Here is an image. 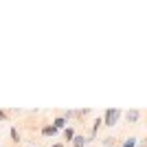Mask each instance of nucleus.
I'll return each mask as SVG.
<instances>
[{
    "label": "nucleus",
    "instance_id": "3",
    "mask_svg": "<svg viewBox=\"0 0 147 147\" xmlns=\"http://www.w3.org/2000/svg\"><path fill=\"white\" fill-rule=\"evenodd\" d=\"M40 132H42V136L51 138V136H55L57 132H59V129H57L55 125H53V123H46V125H42V129H40Z\"/></svg>",
    "mask_w": 147,
    "mask_h": 147
},
{
    "label": "nucleus",
    "instance_id": "11",
    "mask_svg": "<svg viewBox=\"0 0 147 147\" xmlns=\"http://www.w3.org/2000/svg\"><path fill=\"white\" fill-rule=\"evenodd\" d=\"M138 147H147V138H143V141H141V145H138Z\"/></svg>",
    "mask_w": 147,
    "mask_h": 147
},
{
    "label": "nucleus",
    "instance_id": "4",
    "mask_svg": "<svg viewBox=\"0 0 147 147\" xmlns=\"http://www.w3.org/2000/svg\"><path fill=\"white\" fill-rule=\"evenodd\" d=\"M86 145H88V138L84 134H77L73 138V147H86Z\"/></svg>",
    "mask_w": 147,
    "mask_h": 147
},
{
    "label": "nucleus",
    "instance_id": "1",
    "mask_svg": "<svg viewBox=\"0 0 147 147\" xmlns=\"http://www.w3.org/2000/svg\"><path fill=\"white\" fill-rule=\"evenodd\" d=\"M121 117H123V112L119 110V108H108L105 114L101 119H103V125H105V127H114V125L121 121Z\"/></svg>",
    "mask_w": 147,
    "mask_h": 147
},
{
    "label": "nucleus",
    "instance_id": "7",
    "mask_svg": "<svg viewBox=\"0 0 147 147\" xmlns=\"http://www.w3.org/2000/svg\"><path fill=\"white\" fill-rule=\"evenodd\" d=\"M103 147H117V138H114V136H105L103 138Z\"/></svg>",
    "mask_w": 147,
    "mask_h": 147
},
{
    "label": "nucleus",
    "instance_id": "12",
    "mask_svg": "<svg viewBox=\"0 0 147 147\" xmlns=\"http://www.w3.org/2000/svg\"><path fill=\"white\" fill-rule=\"evenodd\" d=\"M51 147H64V143H53Z\"/></svg>",
    "mask_w": 147,
    "mask_h": 147
},
{
    "label": "nucleus",
    "instance_id": "6",
    "mask_svg": "<svg viewBox=\"0 0 147 147\" xmlns=\"http://www.w3.org/2000/svg\"><path fill=\"white\" fill-rule=\"evenodd\" d=\"M75 136H77V132H75V127H73V125L64 129V138H66V141H70V143H73V138H75Z\"/></svg>",
    "mask_w": 147,
    "mask_h": 147
},
{
    "label": "nucleus",
    "instance_id": "5",
    "mask_svg": "<svg viewBox=\"0 0 147 147\" xmlns=\"http://www.w3.org/2000/svg\"><path fill=\"white\" fill-rule=\"evenodd\" d=\"M53 125H55L57 129H66L68 127V121L64 117H55V119H53Z\"/></svg>",
    "mask_w": 147,
    "mask_h": 147
},
{
    "label": "nucleus",
    "instance_id": "9",
    "mask_svg": "<svg viewBox=\"0 0 147 147\" xmlns=\"http://www.w3.org/2000/svg\"><path fill=\"white\" fill-rule=\"evenodd\" d=\"M11 141L13 143H20V132L16 127H11Z\"/></svg>",
    "mask_w": 147,
    "mask_h": 147
},
{
    "label": "nucleus",
    "instance_id": "8",
    "mask_svg": "<svg viewBox=\"0 0 147 147\" xmlns=\"http://www.w3.org/2000/svg\"><path fill=\"white\" fill-rule=\"evenodd\" d=\"M119 147H136V138H134V136H129L127 141L123 143V145H119Z\"/></svg>",
    "mask_w": 147,
    "mask_h": 147
},
{
    "label": "nucleus",
    "instance_id": "2",
    "mask_svg": "<svg viewBox=\"0 0 147 147\" xmlns=\"http://www.w3.org/2000/svg\"><path fill=\"white\" fill-rule=\"evenodd\" d=\"M125 121L129 123V125H134V123L141 121V110H136V108H132V110L125 112Z\"/></svg>",
    "mask_w": 147,
    "mask_h": 147
},
{
    "label": "nucleus",
    "instance_id": "10",
    "mask_svg": "<svg viewBox=\"0 0 147 147\" xmlns=\"http://www.w3.org/2000/svg\"><path fill=\"white\" fill-rule=\"evenodd\" d=\"M7 119H9V112H7V110H0V121H7Z\"/></svg>",
    "mask_w": 147,
    "mask_h": 147
},
{
    "label": "nucleus",
    "instance_id": "13",
    "mask_svg": "<svg viewBox=\"0 0 147 147\" xmlns=\"http://www.w3.org/2000/svg\"><path fill=\"white\" fill-rule=\"evenodd\" d=\"M117 147H119V145H117Z\"/></svg>",
    "mask_w": 147,
    "mask_h": 147
}]
</instances>
